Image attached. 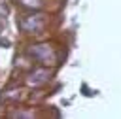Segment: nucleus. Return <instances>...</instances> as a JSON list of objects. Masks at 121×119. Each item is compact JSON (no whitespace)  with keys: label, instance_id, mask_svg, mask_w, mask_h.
Wrapping results in <instances>:
<instances>
[{"label":"nucleus","instance_id":"1","mask_svg":"<svg viewBox=\"0 0 121 119\" xmlns=\"http://www.w3.org/2000/svg\"><path fill=\"white\" fill-rule=\"evenodd\" d=\"M28 53H30L34 59H38L40 62H43V64H53V62H55V53H53V49H51L49 43L32 45V47L28 49Z\"/></svg>","mask_w":121,"mask_h":119},{"label":"nucleus","instance_id":"4","mask_svg":"<svg viewBox=\"0 0 121 119\" xmlns=\"http://www.w3.org/2000/svg\"><path fill=\"white\" fill-rule=\"evenodd\" d=\"M19 2L23 6H26V8H36V9L42 6V0H19Z\"/></svg>","mask_w":121,"mask_h":119},{"label":"nucleus","instance_id":"2","mask_svg":"<svg viewBox=\"0 0 121 119\" xmlns=\"http://www.w3.org/2000/svg\"><path fill=\"white\" fill-rule=\"evenodd\" d=\"M49 74L51 72L47 68H36L34 72H30L26 76V85L28 87H40V85H43L49 79Z\"/></svg>","mask_w":121,"mask_h":119},{"label":"nucleus","instance_id":"3","mask_svg":"<svg viewBox=\"0 0 121 119\" xmlns=\"http://www.w3.org/2000/svg\"><path fill=\"white\" fill-rule=\"evenodd\" d=\"M21 26L26 30V32H40L42 28H43V23H42V19L36 15H32V17H26L23 23H21Z\"/></svg>","mask_w":121,"mask_h":119}]
</instances>
